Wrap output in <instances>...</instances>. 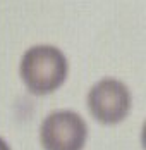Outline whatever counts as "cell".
<instances>
[{"instance_id": "obj_1", "label": "cell", "mask_w": 146, "mask_h": 150, "mask_svg": "<svg viewBox=\"0 0 146 150\" xmlns=\"http://www.w3.org/2000/svg\"><path fill=\"white\" fill-rule=\"evenodd\" d=\"M69 71L67 57L53 45L28 48L19 64V74L26 88L34 95H48L60 88Z\"/></svg>"}, {"instance_id": "obj_4", "label": "cell", "mask_w": 146, "mask_h": 150, "mask_svg": "<svg viewBox=\"0 0 146 150\" xmlns=\"http://www.w3.org/2000/svg\"><path fill=\"white\" fill-rule=\"evenodd\" d=\"M0 150H11V147H9V143L4 140V138H0Z\"/></svg>"}, {"instance_id": "obj_3", "label": "cell", "mask_w": 146, "mask_h": 150, "mask_svg": "<svg viewBox=\"0 0 146 150\" xmlns=\"http://www.w3.org/2000/svg\"><path fill=\"white\" fill-rule=\"evenodd\" d=\"M88 124L74 110L50 112L40 126V142L45 150H83Z\"/></svg>"}, {"instance_id": "obj_2", "label": "cell", "mask_w": 146, "mask_h": 150, "mask_svg": "<svg viewBox=\"0 0 146 150\" xmlns=\"http://www.w3.org/2000/svg\"><path fill=\"white\" fill-rule=\"evenodd\" d=\"M88 110L102 124H117L131 110V91L115 78H103L88 91Z\"/></svg>"}]
</instances>
